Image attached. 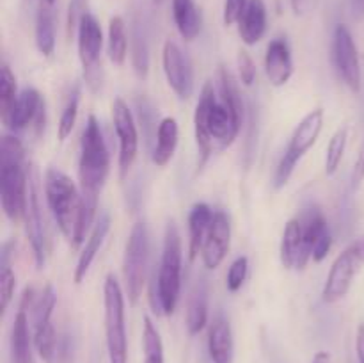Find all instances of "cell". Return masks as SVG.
<instances>
[{"instance_id": "obj_44", "label": "cell", "mask_w": 364, "mask_h": 363, "mask_svg": "<svg viewBox=\"0 0 364 363\" xmlns=\"http://www.w3.org/2000/svg\"><path fill=\"white\" fill-rule=\"evenodd\" d=\"M291 4V9H294V13L297 14H302L304 13V7H306V0H290Z\"/></svg>"}, {"instance_id": "obj_15", "label": "cell", "mask_w": 364, "mask_h": 363, "mask_svg": "<svg viewBox=\"0 0 364 363\" xmlns=\"http://www.w3.org/2000/svg\"><path fill=\"white\" fill-rule=\"evenodd\" d=\"M162 68L169 88L181 100L191 98L194 93V70L187 53L174 41L167 39L162 50Z\"/></svg>"}, {"instance_id": "obj_33", "label": "cell", "mask_w": 364, "mask_h": 363, "mask_svg": "<svg viewBox=\"0 0 364 363\" xmlns=\"http://www.w3.org/2000/svg\"><path fill=\"white\" fill-rule=\"evenodd\" d=\"M347 141H348V128H338L334 132V135L331 137L329 144L326 149V174L327 177H333L334 173L340 167L341 160H343L345 149H347Z\"/></svg>"}, {"instance_id": "obj_4", "label": "cell", "mask_w": 364, "mask_h": 363, "mask_svg": "<svg viewBox=\"0 0 364 363\" xmlns=\"http://www.w3.org/2000/svg\"><path fill=\"white\" fill-rule=\"evenodd\" d=\"M31 166L25 162V149L16 135H4L0 146V203L11 223L23 219L27 205Z\"/></svg>"}, {"instance_id": "obj_8", "label": "cell", "mask_w": 364, "mask_h": 363, "mask_svg": "<svg viewBox=\"0 0 364 363\" xmlns=\"http://www.w3.org/2000/svg\"><path fill=\"white\" fill-rule=\"evenodd\" d=\"M149 260V233L144 221H137L132 226L124 246L123 256V278L124 288L130 305H137L146 285V273H148Z\"/></svg>"}, {"instance_id": "obj_40", "label": "cell", "mask_w": 364, "mask_h": 363, "mask_svg": "<svg viewBox=\"0 0 364 363\" xmlns=\"http://www.w3.org/2000/svg\"><path fill=\"white\" fill-rule=\"evenodd\" d=\"M350 182H352V189H359V185L364 182V142L359 148L358 157H355L354 167H352V174H350Z\"/></svg>"}, {"instance_id": "obj_43", "label": "cell", "mask_w": 364, "mask_h": 363, "mask_svg": "<svg viewBox=\"0 0 364 363\" xmlns=\"http://www.w3.org/2000/svg\"><path fill=\"white\" fill-rule=\"evenodd\" d=\"M352 248L355 249V253H358V256L361 258V262L364 265V235H363V237H359L358 241L352 242Z\"/></svg>"}, {"instance_id": "obj_41", "label": "cell", "mask_w": 364, "mask_h": 363, "mask_svg": "<svg viewBox=\"0 0 364 363\" xmlns=\"http://www.w3.org/2000/svg\"><path fill=\"white\" fill-rule=\"evenodd\" d=\"M355 352H358L359 363H364V324H359L358 335H355Z\"/></svg>"}, {"instance_id": "obj_13", "label": "cell", "mask_w": 364, "mask_h": 363, "mask_svg": "<svg viewBox=\"0 0 364 363\" xmlns=\"http://www.w3.org/2000/svg\"><path fill=\"white\" fill-rule=\"evenodd\" d=\"M112 123L119 141V177L127 178L139 153V130L130 107L117 96L112 102Z\"/></svg>"}, {"instance_id": "obj_25", "label": "cell", "mask_w": 364, "mask_h": 363, "mask_svg": "<svg viewBox=\"0 0 364 363\" xmlns=\"http://www.w3.org/2000/svg\"><path fill=\"white\" fill-rule=\"evenodd\" d=\"M212 206L206 203H196L188 212V260L194 262L198 255H201L203 242L210 230V224L213 221Z\"/></svg>"}, {"instance_id": "obj_24", "label": "cell", "mask_w": 364, "mask_h": 363, "mask_svg": "<svg viewBox=\"0 0 364 363\" xmlns=\"http://www.w3.org/2000/svg\"><path fill=\"white\" fill-rule=\"evenodd\" d=\"M109 230H110V217L109 214H103V216L95 223L91 233H89L87 242H85L80 255H78L77 267H75V273H73V281L77 285H80L82 281L85 280V276H87L89 269H91L100 248H102V244L105 242V237L107 233H109Z\"/></svg>"}, {"instance_id": "obj_2", "label": "cell", "mask_w": 364, "mask_h": 363, "mask_svg": "<svg viewBox=\"0 0 364 363\" xmlns=\"http://www.w3.org/2000/svg\"><path fill=\"white\" fill-rule=\"evenodd\" d=\"M45 198L57 228L75 249L80 248L91 230L82 199L80 185L59 167L50 166L45 173Z\"/></svg>"}, {"instance_id": "obj_39", "label": "cell", "mask_w": 364, "mask_h": 363, "mask_svg": "<svg viewBox=\"0 0 364 363\" xmlns=\"http://www.w3.org/2000/svg\"><path fill=\"white\" fill-rule=\"evenodd\" d=\"M245 4H247V0H226V2H224V13H223L224 25L230 27V25L237 23L242 11H244Z\"/></svg>"}, {"instance_id": "obj_23", "label": "cell", "mask_w": 364, "mask_h": 363, "mask_svg": "<svg viewBox=\"0 0 364 363\" xmlns=\"http://www.w3.org/2000/svg\"><path fill=\"white\" fill-rule=\"evenodd\" d=\"M304 242L309 256H311L313 262L316 263L326 260L331 248H333V235H331L329 224H327L326 217H323L322 212H318V210H315V214L309 216L308 223H306Z\"/></svg>"}, {"instance_id": "obj_45", "label": "cell", "mask_w": 364, "mask_h": 363, "mask_svg": "<svg viewBox=\"0 0 364 363\" xmlns=\"http://www.w3.org/2000/svg\"><path fill=\"white\" fill-rule=\"evenodd\" d=\"M45 2H48L50 6H53V2H55V0H45Z\"/></svg>"}, {"instance_id": "obj_17", "label": "cell", "mask_w": 364, "mask_h": 363, "mask_svg": "<svg viewBox=\"0 0 364 363\" xmlns=\"http://www.w3.org/2000/svg\"><path fill=\"white\" fill-rule=\"evenodd\" d=\"M34 298V288H25L20 308L14 315L13 330H11V359H13V363H34V359H32L34 337L31 335V326H28V308H31Z\"/></svg>"}, {"instance_id": "obj_12", "label": "cell", "mask_w": 364, "mask_h": 363, "mask_svg": "<svg viewBox=\"0 0 364 363\" xmlns=\"http://www.w3.org/2000/svg\"><path fill=\"white\" fill-rule=\"evenodd\" d=\"M25 233H27L28 244H31L32 255L38 269H43L46 263V255H48V237H46L45 217H43L41 203H39L38 184H36V174L31 169L28 177V192H27V205L23 212Z\"/></svg>"}, {"instance_id": "obj_10", "label": "cell", "mask_w": 364, "mask_h": 363, "mask_svg": "<svg viewBox=\"0 0 364 363\" xmlns=\"http://www.w3.org/2000/svg\"><path fill=\"white\" fill-rule=\"evenodd\" d=\"M78 59L84 68V77L92 91L102 88V48L103 31L95 14L85 13L77 28Z\"/></svg>"}, {"instance_id": "obj_6", "label": "cell", "mask_w": 364, "mask_h": 363, "mask_svg": "<svg viewBox=\"0 0 364 363\" xmlns=\"http://www.w3.org/2000/svg\"><path fill=\"white\" fill-rule=\"evenodd\" d=\"M105 306V342L110 363H128L127 324H124V292L112 273L103 283Z\"/></svg>"}, {"instance_id": "obj_34", "label": "cell", "mask_w": 364, "mask_h": 363, "mask_svg": "<svg viewBox=\"0 0 364 363\" xmlns=\"http://www.w3.org/2000/svg\"><path fill=\"white\" fill-rule=\"evenodd\" d=\"M78 103H80V88L75 85L66 105H64L63 114H60L59 125H57V137H59V141H66L71 135V132H73L78 116Z\"/></svg>"}, {"instance_id": "obj_22", "label": "cell", "mask_w": 364, "mask_h": 363, "mask_svg": "<svg viewBox=\"0 0 364 363\" xmlns=\"http://www.w3.org/2000/svg\"><path fill=\"white\" fill-rule=\"evenodd\" d=\"M238 36L247 46L256 45L267 32V6L263 0H247L238 18Z\"/></svg>"}, {"instance_id": "obj_37", "label": "cell", "mask_w": 364, "mask_h": 363, "mask_svg": "<svg viewBox=\"0 0 364 363\" xmlns=\"http://www.w3.org/2000/svg\"><path fill=\"white\" fill-rule=\"evenodd\" d=\"M238 75H240V82L245 88H251L256 80V64L252 60V57L249 56L245 50L238 52Z\"/></svg>"}, {"instance_id": "obj_27", "label": "cell", "mask_w": 364, "mask_h": 363, "mask_svg": "<svg viewBox=\"0 0 364 363\" xmlns=\"http://www.w3.org/2000/svg\"><path fill=\"white\" fill-rule=\"evenodd\" d=\"M185 324H187V331L191 337L201 333L208 324V288L203 281L196 283L188 295Z\"/></svg>"}, {"instance_id": "obj_7", "label": "cell", "mask_w": 364, "mask_h": 363, "mask_svg": "<svg viewBox=\"0 0 364 363\" xmlns=\"http://www.w3.org/2000/svg\"><path fill=\"white\" fill-rule=\"evenodd\" d=\"M323 128V110L315 109L309 114L302 117L301 123L295 127L294 134H291L290 142H288L287 149H284L283 157H281L279 164L274 173V189H283L288 184V180L294 174L295 167L301 162L302 157L315 146L318 141L320 134Z\"/></svg>"}, {"instance_id": "obj_30", "label": "cell", "mask_w": 364, "mask_h": 363, "mask_svg": "<svg viewBox=\"0 0 364 363\" xmlns=\"http://www.w3.org/2000/svg\"><path fill=\"white\" fill-rule=\"evenodd\" d=\"M107 52L109 59L116 66H123L128 56V36L127 25L121 16H112L109 21V39H107Z\"/></svg>"}, {"instance_id": "obj_5", "label": "cell", "mask_w": 364, "mask_h": 363, "mask_svg": "<svg viewBox=\"0 0 364 363\" xmlns=\"http://www.w3.org/2000/svg\"><path fill=\"white\" fill-rule=\"evenodd\" d=\"M181 262H183V246L176 223L169 221L164 231L162 258L159 273L153 281L151 306L153 312L160 315H173L176 312L181 294Z\"/></svg>"}, {"instance_id": "obj_31", "label": "cell", "mask_w": 364, "mask_h": 363, "mask_svg": "<svg viewBox=\"0 0 364 363\" xmlns=\"http://www.w3.org/2000/svg\"><path fill=\"white\" fill-rule=\"evenodd\" d=\"M142 351L144 363H164V342L151 317H142Z\"/></svg>"}, {"instance_id": "obj_1", "label": "cell", "mask_w": 364, "mask_h": 363, "mask_svg": "<svg viewBox=\"0 0 364 363\" xmlns=\"http://www.w3.org/2000/svg\"><path fill=\"white\" fill-rule=\"evenodd\" d=\"M244 121V103L233 75L219 68L217 82L208 80L201 89L194 110V135L198 144V169L206 166L212 153L230 148Z\"/></svg>"}, {"instance_id": "obj_36", "label": "cell", "mask_w": 364, "mask_h": 363, "mask_svg": "<svg viewBox=\"0 0 364 363\" xmlns=\"http://www.w3.org/2000/svg\"><path fill=\"white\" fill-rule=\"evenodd\" d=\"M249 270V258L247 256H238L233 260V263L230 265L226 274V288L230 292H238L242 288V285L245 283V278H247Z\"/></svg>"}, {"instance_id": "obj_38", "label": "cell", "mask_w": 364, "mask_h": 363, "mask_svg": "<svg viewBox=\"0 0 364 363\" xmlns=\"http://www.w3.org/2000/svg\"><path fill=\"white\" fill-rule=\"evenodd\" d=\"M85 4H87V0H70V7H68V18H66L68 38L73 36V32L78 28V23H80V18L87 13V11H85Z\"/></svg>"}, {"instance_id": "obj_42", "label": "cell", "mask_w": 364, "mask_h": 363, "mask_svg": "<svg viewBox=\"0 0 364 363\" xmlns=\"http://www.w3.org/2000/svg\"><path fill=\"white\" fill-rule=\"evenodd\" d=\"M311 363H333V356L327 351H318L315 356H313Z\"/></svg>"}, {"instance_id": "obj_46", "label": "cell", "mask_w": 364, "mask_h": 363, "mask_svg": "<svg viewBox=\"0 0 364 363\" xmlns=\"http://www.w3.org/2000/svg\"><path fill=\"white\" fill-rule=\"evenodd\" d=\"M153 2H155V4H162L164 0H153Z\"/></svg>"}, {"instance_id": "obj_35", "label": "cell", "mask_w": 364, "mask_h": 363, "mask_svg": "<svg viewBox=\"0 0 364 363\" xmlns=\"http://www.w3.org/2000/svg\"><path fill=\"white\" fill-rule=\"evenodd\" d=\"M9 244L4 246L2 253V273H0V302H2V312L9 308V302L13 301L14 290H16V274H14L13 267L9 263Z\"/></svg>"}, {"instance_id": "obj_11", "label": "cell", "mask_w": 364, "mask_h": 363, "mask_svg": "<svg viewBox=\"0 0 364 363\" xmlns=\"http://www.w3.org/2000/svg\"><path fill=\"white\" fill-rule=\"evenodd\" d=\"M333 63L338 71V77L350 89L354 95L361 93L363 71L359 60L358 45L354 41L350 28L345 23H338L333 36Z\"/></svg>"}, {"instance_id": "obj_29", "label": "cell", "mask_w": 364, "mask_h": 363, "mask_svg": "<svg viewBox=\"0 0 364 363\" xmlns=\"http://www.w3.org/2000/svg\"><path fill=\"white\" fill-rule=\"evenodd\" d=\"M36 48L45 57H50L55 50V25H53L52 6L45 0L36 13Z\"/></svg>"}, {"instance_id": "obj_18", "label": "cell", "mask_w": 364, "mask_h": 363, "mask_svg": "<svg viewBox=\"0 0 364 363\" xmlns=\"http://www.w3.org/2000/svg\"><path fill=\"white\" fill-rule=\"evenodd\" d=\"M231 244V221L230 216L223 210H215L210 230L206 233L201 248V260L206 269L213 270L220 267L226 258Z\"/></svg>"}, {"instance_id": "obj_28", "label": "cell", "mask_w": 364, "mask_h": 363, "mask_svg": "<svg viewBox=\"0 0 364 363\" xmlns=\"http://www.w3.org/2000/svg\"><path fill=\"white\" fill-rule=\"evenodd\" d=\"M173 18L185 41H194L203 28V18L194 0H173Z\"/></svg>"}, {"instance_id": "obj_32", "label": "cell", "mask_w": 364, "mask_h": 363, "mask_svg": "<svg viewBox=\"0 0 364 363\" xmlns=\"http://www.w3.org/2000/svg\"><path fill=\"white\" fill-rule=\"evenodd\" d=\"M18 95L20 93L16 91V77L11 71L9 64L4 63L2 73H0V117H2V123H6V120L9 117Z\"/></svg>"}, {"instance_id": "obj_19", "label": "cell", "mask_w": 364, "mask_h": 363, "mask_svg": "<svg viewBox=\"0 0 364 363\" xmlns=\"http://www.w3.org/2000/svg\"><path fill=\"white\" fill-rule=\"evenodd\" d=\"M265 75L274 88H281L290 82L294 75V57L287 38L272 39L267 46Z\"/></svg>"}, {"instance_id": "obj_3", "label": "cell", "mask_w": 364, "mask_h": 363, "mask_svg": "<svg viewBox=\"0 0 364 363\" xmlns=\"http://www.w3.org/2000/svg\"><path fill=\"white\" fill-rule=\"evenodd\" d=\"M110 173V153L107 148L102 125L96 116H89L80 137L78 153V182H80L82 199L87 223L95 226L96 210H98L100 192L105 187Z\"/></svg>"}, {"instance_id": "obj_26", "label": "cell", "mask_w": 364, "mask_h": 363, "mask_svg": "<svg viewBox=\"0 0 364 363\" xmlns=\"http://www.w3.org/2000/svg\"><path fill=\"white\" fill-rule=\"evenodd\" d=\"M156 142L155 148L151 152V160L155 166L164 167L171 162V159L174 157L176 152L178 139H180V127H178V121L174 117L167 116L156 127Z\"/></svg>"}, {"instance_id": "obj_14", "label": "cell", "mask_w": 364, "mask_h": 363, "mask_svg": "<svg viewBox=\"0 0 364 363\" xmlns=\"http://www.w3.org/2000/svg\"><path fill=\"white\" fill-rule=\"evenodd\" d=\"M363 267L361 258H359L358 253L350 244L345 251H341L336 256V260L331 265L326 285L322 288V301L327 302V305L341 301L348 294L352 283H354V278L358 276Z\"/></svg>"}, {"instance_id": "obj_21", "label": "cell", "mask_w": 364, "mask_h": 363, "mask_svg": "<svg viewBox=\"0 0 364 363\" xmlns=\"http://www.w3.org/2000/svg\"><path fill=\"white\" fill-rule=\"evenodd\" d=\"M208 356L212 363H233L235 340L230 320L215 315L208 324Z\"/></svg>"}, {"instance_id": "obj_47", "label": "cell", "mask_w": 364, "mask_h": 363, "mask_svg": "<svg viewBox=\"0 0 364 363\" xmlns=\"http://www.w3.org/2000/svg\"><path fill=\"white\" fill-rule=\"evenodd\" d=\"M363 11H364V2H363Z\"/></svg>"}, {"instance_id": "obj_9", "label": "cell", "mask_w": 364, "mask_h": 363, "mask_svg": "<svg viewBox=\"0 0 364 363\" xmlns=\"http://www.w3.org/2000/svg\"><path fill=\"white\" fill-rule=\"evenodd\" d=\"M57 305V292L52 283H46L39 294H36L31 306L32 327H34V349L45 363H57L59 338L52 324L53 310Z\"/></svg>"}, {"instance_id": "obj_20", "label": "cell", "mask_w": 364, "mask_h": 363, "mask_svg": "<svg viewBox=\"0 0 364 363\" xmlns=\"http://www.w3.org/2000/svg\"><path fill=\"white\" fill-rule=\"evenodd\" d=\"M279 256L284 269H304L308 260L311 258L306 249L304 224L301 221L290 219L287 223L281 238Z\"/></svg>"}, {"instance_id": "obj_16", "label": "cell", "mask_w": 364, "mask_h": 363, "mask_svg": "<svg viewBox=\"0 0 364 363\" xmlns=\"http://www.w3.org/2000/svg\"><path fill=\"white\" fill-rule=\"evenodd\" d=\"M45 110V98L41 96V93L34 88H25L18 95L16 103L4 125L13 132L25 130L27 127L34 125L38 135H41L46 121Z\"/></svg>"}]
</instances>
